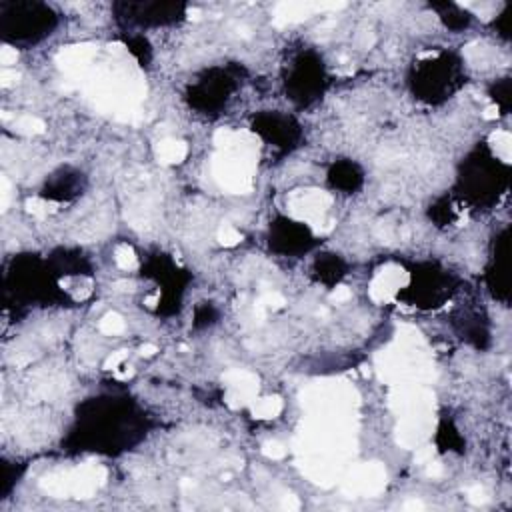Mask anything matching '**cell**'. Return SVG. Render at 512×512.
I'll use <instances>...</instances> for the list:
<instances>
[{"label":"cell","mask_w":512,"mask_h":512,"mask_svg":"<svg viewBox=\"0 0 512 512\" xmlns=\"http://www.w3.org/2000/svg\"><path fill=\"white\" fill-rule=\"evenodd\" d=\"M246 70L240 64L210 66L186 86L184 98L192 110L204 116H218L240 88Z\"/></svg>","instance_id":"obj_6"},{"label":"cell","mask_w":512,"mask_h":512,"mask_svg":"<svg viewBox=\"0 0 512 512\" xmlns=\"http://www.w3.org/2000/svg\"><path fill=\"white\" fill-rule=\"evenodd\" d=\"M140 274L160 286L156 312L162 316H174L182 308L186 288L192 280V274L180 268L168 254L152 252L142 260Z\"/></svg>","instance_id":"obj_9"},{"label":"cell","mask_w":512,"mask_h":512,"mask_svg":"<svg viewBox=\"0 0 512 512\" xmlns=\"http://www.w3.org/2000/svg\"><path fill=\"white\" fill-rule=\"evenodd\" d=\"M60 26L58 10L42 0H0V40L14 48H34Z\"/></svg>","instance_id":"obj_4"},{"label":"cell","mask_w":512,"mask_h":512,"mask_svg":"<svg viewBox=\"0 0 512 512\" xmlns=\"http://www.w3.org/2000/svg\"><path fill=\"white\" fill-rule=\"evenodd\" d=\"M510 166L494 156L492 148L482 142L472 148L456 172L454 194L472 208L486 210L494 206L508 190Z\"/></svg>","instance_id":"obj_3"},{"label":"cell","mask_w":512,"mask_h":512,"mask_svg":"<svg viewBox=\"0 0 512 512\" xmlns=\"http://www.w3.org/2000/svg\"><path fill=\"white\" fill-rule=\"evenodd\" d=\"M52 272L58 278H70V276H90L92 266L86 256H82L80 250L70 248H58L50 256H46Z\"/></svg>","instance_id":"obj_16"},{"label":"cell","mask_w":512,"mask_h":512,"mask_svg":"<svg viewBox=\"0 0 512 512\" xmlns=\"http://www.w3.org/2000/svg\"><path fill=\"white\" fill-rule=\"evenodd\" d=\"M436 444L444 452L446 450H462L464 440H462L460 432L452 426V422H442L436 432Z\"/></svg>","instance_id":"obj_21"},{"label":"cell","mask_w":512,"mask_h":512,"mask_svg":"<svg viewBox=\"0 0 512 512\" xmlns=\"http://www.w3.org/2000/svg\"><path fill=\"white\" fill-rule=\"evenodd\" d=\"M148 430L150 420L134 398L98 394L78 404L64 446L70 452L116 456L140 444Z\"/></svg>","instance_id":"obj_1"},{"label":"cell","mask_w":512,"mask_h":512,"mask_svg":"<svg viewBox=\"0 0 512 512\" xmlns=\"http://www.w3.org/2000/svg\"><path fill=\"white\" fill-rule=\"evenodd\" d=\"M450 32H462L472 24V12H468L464 6L452 2V0H442V2H430L428 4Z\"/></svg>","instance_id":"obj_18"},{"label":"cell","mask_w":512,"mask_h":512,"mask_svg":"<svg viewBox=\"0 0 512 512\" xmlns=\"http://www.w3.org/2000/svg\"><path fill=\"white\" fill-rule=\"evenodd\" d=\"M486 284L494 298L506 302L508 300V286H510V274H508V228H504L500 234H496L492 242V254L486 268Z\"/></svg>","instance_id":"obj_14"},{"label":"cell","mask_w":512,"mask_h":512,"mask_svg":"<svg viewBox=\"0 0 512 512\" xmlns=\"http://www.w3.org/2000/svg\"><path fill=\"white\" fill-rule=\"evenodd\" d=\"M186 12L188 4L178 0H118L112 4V16L122 32L176 26L186 18Z\"/></svg>","instance_id":"obj_8"},{"label":"cell","mask_w":512,"mask_h":512,"mask_svg":"<svg viewBox=\"0 0 512 512\" xmlns=\"http://www.w3.org/2000/svg\"><path fill=\"white\" fill-rule=\"evenodd\" d=\"M318 246L310 226L290 216H274L268 224V248L280 256H304Z\"/></svg>","instance_id":"obj_12"},{"label":"cell","mask_w":512,"mask_h":512,"mask_svg":"<svg viewBox=\"0 0 512 512\" xmlns=\"http://www.w3.org/2000/svg\"><path fill=\"white\" fill-rule=\"evenodd\" d=\"M282 82L286 98L296 108H308L316 104L328 86L324 58L312 48L300 50L290 58Z\"/></svg>","instance_id":"obj_7"},{"label":"cell","mask_w":512,"mask_h":512,"mask_svg":"<svg viewBox=\"0 0 512 512\" xmlns=\"http://www.w3.org/2000/svg\"><path fill=\"white\" fill-rule=\"evenodd\" d=\"M326 182L332 190L352 194L364 184V170L354 160H348V158L334 160L328 168Z\"/></svg>","instance_id":"obj_15"},{"label":"cell","mask_w":512,"mask_h":512,"mask_svg":"<svg viewBox=\"0 0 512 512\" xmlns=\"http://www.w3.org/2000/svg\"><path fill=\"white\" fill-rule=\"evenodd\" d=\"M122 42L140 66H148L152 60V46L142 32H122Z\"/></svg>","instance_id":"obj_19"},{"label":"cell","mask_w":512,"mask_h":512,"mask_svg":"<svg viewBox=\"0 0 512 512\" xmlns=\"http://www.w3.org/2000/svg\"><path fill=\"white\" fill-rule=\"evenodd\" d=\"M428 218L436 224V226H450L456 220V210L452 206L450 196H442L438 200H434L428 208Z\"/></svg>","instance_id":"obj_20"},{"label":"cell","mask_w":512,"mask_h":512,"mask_svg":"<svg viewBox=\"0 0 512 512\" xmlns=\"http://www.w3.org/2000/svg\"><path fill=\"white\" fill-rule=\"evenodd\" d=\"M216 320H218V310L210 302H200L194 308V316H192V326L194 328H208Z\"/></svg>","instance_id":"obj_23"},{"label":"cell","mask_w":512,"mask_h":512,"mask_svg":"<svg viewBox=\"0 0 512 512\" xmlns=\"http://www.w3.org/2000/svg\"><path fill=\"white\" fill-rule=\"evenodd\" d=\"M410 280L398 298L416 308H436L456 290V278L436 262H418L408 272Z\"/></svg>","instance_id":"obj_10"},{"label":"cell","mask_w":512,"mask_h":512,"mask_svg":"<svg viewBox=\"0 0 512 512\" xmlns=\"http://www.w3.org/2000/svg\"><path fill=\"white\" fill-rule=\"evenodd\" d=\"M470 500H472L474 504H480V502H484V500H486V496L482 494V490H474V492H472V496H470Z\"/></svg>","instance_id":"obj_25"},{"label":"cell","mask_w":512,"mask_h":512,"mask_svg":"<svg viewBox=\"0 0 512 512\" xmlns=\"http://www.w3.org/2000/svg\"><path fill=\"white\" fill-rule=\"evenodd\" d=\"M86 188V176L72 166H60L50 172L40 188V198L50 202H70Z\"/></svg>","instance_id":"obj_13"},{"label":"cell","mask_w":512,"mask_h":512,"mask_svg":"<svg viewBox=\"0 0 512 512\" xmlns=\"http://www.w3.org/2000/svg\"><path fill=\"white\" fill-rule=\"evenodd\" d=\"M488 94L490 98L494 100V104L506 114L510 110V102H512V96H510V78H498L490 84L488 88Z\"/></svg>","instance_id":"obj_22"},{"label":"cell","mask_w":512,"mask_h":512,"mask_svg":"<svg viewBox=\"0 0 512 512\" xmlns=\"http://www.w3.org/2000/svg\"><path fill=\"white\" fill-rule=\"evenodd\" d=\"M250 128L278 152H292L302 142V126L288 112L260 110L250 118Z\"/></svg>","instance_id":"obj_11"},{"label":"cell","mask_w":512,"mask_h":512,"mask_svg":"<svg viewBox=\"0 0 512 512\" xmlns=\"http://www.w3.org/2000/svg\"><path fill=\"white\" fill-rule=\"evenodd\" d=\"M406 82L416 100L430 106L442 104L466 82L464 62L452 50H436L410 66Z\"/></svg>","instance_id":"obj_5"},{"label":"cell","mask_w":512,"mask_h":512,"mask_svg":"<svg viewBox=\"0 0 512 512\" xmlns=\"http://www.w3.org/2000/svg\"><path fill=\"white\" fill-rule=\"evenodd\" d=\"M70 298L60 286L46 258L24 252L14 254L4 266V304L6 306H52L68 304Z\"/></svg>","instance_id":"obj_2"},{"label":"cell","mask_w":512,"mask_h":512,"mask_svg":"<svg viewBox=\"0 0 512 512\" xmlns=\"http://www.w3.org/2000/svg\"><path fill=\"white\" fill-rule=\"evenodd\" d=\"M508 14H510V8L506 6V8L494 18V22H492L494 28H496V32H498L500 36H504V38H508V32H510V28H508V18H510V16H508Z\"/></svg>","instance_id":"obj_24"},{"label":"cell","mask_w":512,"mask_h":512,"mask_svg":"<svg viewBox=\"0 0 512 512\" xmlns=\"http://www.w3.org/2000/svg\"><path fill=\"white\" fill-rule=\"evenodd\" d=\"M348 274L346 260L336 252H320L312 262V276L326 288H336Z\"/></svg>","instance_id":"obj_17"}]
</instances>
